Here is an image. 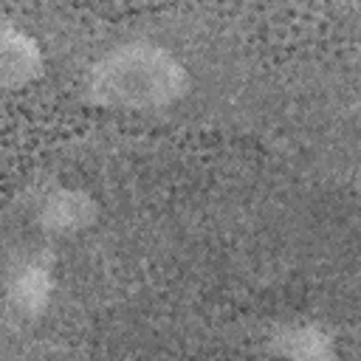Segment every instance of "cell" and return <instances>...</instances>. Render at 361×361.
Here are the masks:
<instances>
[{
  "mask_svg": "<svg viewBox=\"0 0 361 361\" xmlns=\"http://www.w3.org/2000/svg\"><path fill=\"white\" fill-rule=\"evenodd\" d=\"M96 197L76 186H56L37 203V226L48 237H73L93 226Z\"/></svg>",
  "mask_w": 361,
  "mask_h": 361,
  "instance_id": "3957f363",
  "label": "cell"
},
{
  "mask_svg": "<svg viewBox=\"0 0 361 361\" xmlns=\"http://www.w3.org/2000/svg\"><path fill=\"white\" fill-rule=\"evenodd\" d=\"M85 93L107 110L158 113L189 93V71L172 48L155 39H124L90 62Z\"/></svg>",
  "mask_w": 361,
  "mask_h": 361,
  "instance_id": "6da1fadb",
  "label": "cell"
},
{
  "mask_svg": "<svg viewBox=\"0 0 361 361\" xmlns=\"http://www.w3.org/2000/svg\"><path fill=\"white\" fill-rule=\"evenodd\" d=\"M51 290H54L51 268L45 265V259L34 257L14 271L6 296L20 319H37L51 302Z\"/></svg>",
  "mask_w": 361,
  "mask_h": 361,
  "instance_id": "277c9868",
  "label": "cell"
},
{
  "mask_svg": "<svg viewBox=\"0 0 361 361\" xmlns=\"http://www.w3.org/2000/svg\"><path fill=\"white\" fill-rule=\"evenodd\" d=\"M45 71V54L31 31L0 20V93L23 90Z\"/></svg>",
  "mask_w": 361,
  "mask_h": 361,
  "instance_id": "7a4b0ae2",
  "label": "cell"
},
{
  "mask_svg": "<svg viewBox=\"0 0 361 361\" xmlns=\"http://www.w3.org/2000/svg\"><path fill=\"white\" fill-rule=\"evenodd\" d=\"M330 338L313 324H296L276 336L274 353L285 358H324L330 355Z\"/></svg>",
  "mask_w": 361,
  "mask_h": 361,
  "instance_id": "5b68a950",
  "label": "cell"
}]
</instances>
